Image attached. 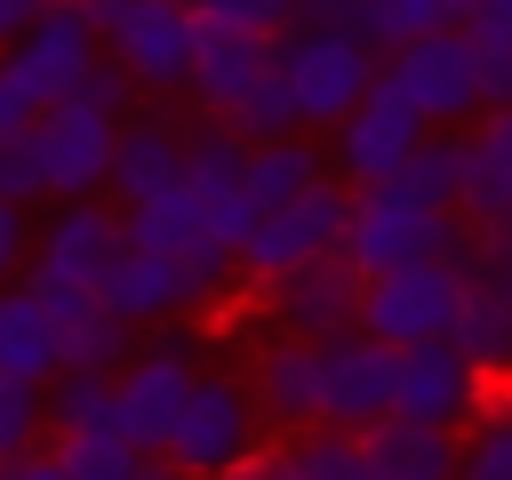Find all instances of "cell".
Returning <instances> with one entry per match:
<instances>
[{"label":"cell","mask_w":512,"mask_h":480,"mask_svg":"<svg viewBox=\"0 0 512 480\" xmlns=\"http://www.w3.org/2000/svg\"><path fill=\"white\" fill-rule=\"evenodd\" d=\"M344 264H352L360 280H392V272H416V264L480 272V240H472V224L448 216V208H416V200H400V192H352Z\"/></svg>","instance_id":"6da1fadb"},{"label":"cell","mask_w":512,"mask_h":480,"mask_svg":"<svg viewBox=\"0 0 512 480\" xmlns=\"http://www.w3.org/2000/svg\"><path fill=\"white\" fill-rule=\"evenodd\" d=\"M120 248H128L120 208H104V200H64V208L40 224V240H32V272H24V288H32L48 312L96 304V288H104L112 264H120Z\"/></svg>","instance_id":"7a4b0ae2"},{"label":"cell","mask_w":512,"mask_h":480,"mask_svg":"<svg viewBox=\"0 0 512 480\" xmlns=\"http://www.w3.org/2000/svg\"><path fill=\"white\" fill-rule=\"evenodd\" d=\"M272 64H280V88H288V104H296V128H328V136L368 104V88H376V72H384L360 40L312 32V24H296V32L272 48Z\"/></svg>","instance_id":"3957f363"},{"label":"cell","mask_w":512,"mask_h":480,"mask_svg":"<svg viewBox=\"0 0 512 480\" xmlns=\"http://www.w3.org/2000/svg\"><path fill=\"white\" fill-rule=\"evenodd\" d=\"M264 440H272V432H264V416H256L248 376H200L160 456H168L184 480H224V472H232V464H248Z\"/></svg>","instance_id":"277c9868"},{"label":"cell","mask_w":512,"mask_h":480,"mask_svg":"<svg viewBox=\"0 0 512 480\" xmlns=\"http://www.w3.org/2000/svg\"><path fill=\"white\" fill-rule=\"evenodd\" d=\"M432 136H464V120H480V48L448 24V32H432V40H416V48H400V56H384V72H376Z\"/></svg>","instance_id":"5b68a950"},{"label":"cell","mask_w":512,"mask_h":480,"mask_svg":"<svg viewBox=\"0 0 512 480\" xmlns=\"http://www.w3.org/2000/svg\"><path fill=\"white\" fill-rule=\"evenodd\" d=\"M192 384H200V368H192V336L184 328H160L152 344H136V360L112 376L120 440L136 456H160L168 432H176V416H184V400H192Z\"/></svg>","instance_id":"8992f818"},{"label":"cell","mask_w":512,"mask_h":480,"mask_svg":"<svg viewBox=\"0 0 512 480\" xmlns=\"http://www.w3.org/2000/svg\"><path fill=\"white\" fill-rule=\"evenodd\" d=\"M344 232H352V192L344 184H320L312 200H296V208H280V216H256V232H248V248H240V280L248 288H272V280H288V272H304V264H328V256H344Z\"/></svg>","instance_id":"52a82bcc"},{"label":"cell","mask_w":512,"mask_h":480,"mask_svg":"<svg viewBox=\"0 0 512 480\" xmlns=\"http://www.w3.org/2000/svg\"><path fill=\"white\" fill-rule=\"evenodd\" d=\"M464 288H472V272H456V264H416V272L368 280L360 288V336H376L392 352L448 344L456 336V312H464Z\"/></svg>","instance_id":"ba28073f"},{"label":"cell","mask_w":512,"mask_h":480,"mask_svg":"<svg viewBox=\"0 0 512 480\" xmlns=\"http://www.w3.org/2000/svg\"><path fill=\"white\" fill-rule=\"evenodd\" d=\"M360 288H368V280H360L344 256H328V264H304V272L256 288V304H264L272 344H336V336L360 328Z\"/></svg>","instance_id":"9c48e42d"},{"label":"cell","mask_w":512,"mask_h":480,"mask_svg":"<svg viewBox=\"0 0 512 480\" xmlns=\"http://www.w3.org/2000/svg\"><path fill=\"white\" fill-rule=\"evenodd\" d=\"M488 400H496V384H488L456 344H408V352H400V384H392V416H400V424L464 432Z\"/></svg>","instance_id":"30bf717a"},{"label":"cell","mask_w":512,"mask_h":480,"mask_svg":"<svg viewBox=\"0 0 512 480\" xmlns=\"http://www.w3.org/2000/svg\"><path fill=\"white\" fill-rule=\"evenodd\" d=\"M112 144H120V120H104L88 104L40 112L32 120V160H40L48 200H96L112 184Z\"/></svg>","instance_id":"8fae6325"},{"label":"cell","mask_w":512,"mask_h":480,"mask_svg":"<svg viewBox=\"0 0 512 480\" xmlns=\"http://www.w3.org/2000/svg\"><path fill=\"white\" fill-rule=\"evenodd\" d=\"M392 384H400V352L376 336H336L320 344V424L328 432H376L392 416Z\"/></svg>","instance_id":"7c38bea8"},{"label":"cell","mask_w":512,"mask_h":480,"mask_svg":"<svg viewBox=\"0 0 512 480\" xmlns=\"http://www.w3.org/2000/svg\"><path fill=\"white\" fill-rule=\"evenodd\" d=\"M424 136H432V128H424V120L376 80L368 104L336 128V176H344V192H384V184L408 168V152H416Z\"/></svg>","instance_id":"4fadbf2b"},{"label":"cell","mask_w":512,"mask_h":480,"mask_svg":"<svg viewBox=\"0 0 512 480\" xmlns=\"http://www.w3.org/2000/svg\"><path fill=\"white\" fill-rule=\"evenodd\" d=\"M120 232H128V248H144V256H160V264H184V272H200V280L224 296L232 256H224V240L208 232V208H200L192 184H176V192H160V200H144V208H120Z\"/></svg>","instance_id":"5bb4252c"},{"label":"cell","mask_w":512,"mask_h":480,"mask_svg":"<svg viewBox=\"0 0 512 480\" xmlns=\"http://www.w3.org/2000/svg\"><path fill=\"white\" fill-rule=\"evenodd\" d=\"M192 0H136V16L104 40V56L136 80V88H192Z\"/></svg>","instance_id":"9a60e30c"},{"label":"cell","mask_w":512,"mask_h":480,"mask_svg":"<svg viewBox=\"0 0 512 480\" xmlns=\"http://www.w3.org/2000/svg\"><path fill=\"white\" fill-rule=\"evenodd\" d=\"M104 56H96V32L64 8V0H48V16L32 24V40L8 56V72L24 80V96L40 104V112H56V104H72L80 88H88V72H96Z\"/></svg>","instance_id":"2e32d148"},{"label":"cell","mask_w":512,"mask_h":480,"mask_svg":"<svg viewBox=\"0 0 512 480\" xmlns=\"http://www.w3.org/2000/svg\"><path fill=\"white\" fill-rule=\"evenodd\" d=\"M216 288L200 280V272H184V264H160V256H144V248H120V264H112V280L96 288V304L112 312V320H128V328H176L184 312H200Z\"/></svg>","instance_id":"e0dca14e"},{"label":"cell","mask_w":512,"mask_h":480,"mask_svg":"<svg viewBox=\"0 0 512 480\" xmlns=\"http://www.w3.org/2000/svg\"><path fill=\"white\" fill-rule=\"evenodd\" d=\"M296 24L344 32V40H360V48L384 64V56H400V48L432 40V32H448L456 16H448V0H304Z\"/></svg>","instance_id":"ac0fdd59"},{"label":"cell","mask_w":512,"mask_h":480,"mask_svg":"<svg viewBox=\"0 0 512 480\" xmlns=\"http://www.w3.org/2000/svg\"><path fill=\"white\" fill-rule=\"evenodd\" d=\"M272 48L280 40H256V32H232V24H208L192 32V96L208 120H232L264 80H272Z\"/></svg>","instance_id":"d6986e66"},{"label":"cell","mask_w":512,"mask_h":480,"mask_svg":"<svg viewBox=\"0 0 512 480\" xmlns=\"http://www.w3.org/2000/svg\"><path fill=\"white\" fill-rule=\"evenodd\" d=\"M248 392H256L264 432H280V440L320 432V344H264Z\"/></svg>","instance_id":"ffe728a7"},{"label":"cell","mask_w":512,"mask_h":480,"mask_svg":"<svg viewBox=\"0 0 512 480\" xmlns=\"http://www.w3.org/2000/svg\"><path fill=\"white\" fill-rule=\"evenodd\" d=\"M184 184V128L176 120H120V144H112V200L120 208H144V200H160V192H176Z\"/></svg>","instance_id":"44dd1931"},{"label":"cell","mask_w":512,"mask_h":480,"mask_svg":"<svg viewBox=\"0 0 512 480\" xmlns=\"http://www.w3.org/2000/svg\"><path fill=\"white\" fill-rule=\"evenodd\" d=\"M472 232L512 224V112H480L464 128V208Z\"/></svg>","instance_id":"7402d4cb"},{"label":"cell","mask_w":512,"mask_h":480,"mask_svg":"<svg viewBox=\"0 0 512 480\" xmlns=\"http://www.w3.org/2000/svg\"><path fill=\"white\" fill-rule=\"evenodd\" d=\"M0 376H16V384H56L64 376V336H56V312L16 280V288H0Z\"/></svg>","instance_id":"603a6c76"},{"label":"cell","mask_w":512,"mask_h":480,"mask_svg":"<svg viewBox=\"0 0 512 480\" xmlns=\"http://www.w3.org/2000/svg\"><path fill=\"white\" fill-rule=\"evenodd\" d=\"M320 184H336V176H328V160H320V144H312V136L248 144V208H256V216H280V208L312 200Z\"/></svg>","instance_id":"cb8c5ba5"},{"label":"cell","mask_w":512,"mask_h":480,"mask_svg":"<svg viewBox=\"0 0 512 480\" xmlns=\"http://www.w3.org/2000/svg\"><path fill=\"white\" fill-rule=\"evenodd\" d=\"M496 392H512V304L488 288V280H472L464 288V312H456V336H448Z\"/></svg>","instance_id":"d4e9b609"},{"label":"cell","mask_w":512,"mask_h":480,"mask_svg":"<svg viewBox=\"0 0 512 480\" xmlns=\"http://www.w3.org/2000/svg\"><path fill=\"white\" fill-rule=\"evenodd\" d=\"M360 440H368V456H376L384 480H456V432H424V424L384 416Z\"/></svg>","instance_id":"484cf974"},{"label":"cell","mask_w":512,"mask_h":480,"mask_svg":"<svg viewBox=\"0 0 512 480\" xmlns=\"http://www.w3.org/2000/svg\"><path fill=\"white\" fill-rule=\"evenodd\" d=\"M184 184L216 208V200H248V144L224 128V120H200L184 128Z\"/></svg>","instance_id":"4316f807"},{"label":"cell","mask_w":512,"mask_h":480,"mask_svg":"<svg viewBox=\"0 0 512 480\" xmlns=\"http://www.w3.org/2000/svg\"><path fill=\"white\" fill-rule=\"evenodd\" d=\"M56 336H64V368H80V376H120V368L136 360V328L112 320L104 304L56 312Z\"/></svg>","instance_id":"83f0119b"},{"label":"cell","mask_w":512,"mask_h":480,"mask_svg":"<svg viewBox=\"0 0 512 480\" xmlns=\"http://www.w3.org/2000/svg\"><path fill=\"white\" fill-rule=\"evenodd\" d=\"M384 192H400V200H416V208H464V136H424L416 152H408V168L384 184Z\"/></svg>","instance_id":"f1b7e54d"},{"label":"cell","mask_w":512,"mask_h":480,"mask_svg":"<svg viewBox=\"0 0 512 480\" xmlns=\"http://www.w3.org/2000/svg\"><path fill=\"white\" fill-rule=\"evenodd\" d=\"M456 480H512V392H496L456 432Z\"/></svg>","instance_id":"f546056e"},{"label":"cell","mask_w":512,"mask_h":480,"mask_svg":"<svg viewBox=\"0 0 512 480\" xmlns=\"http://www.w3.org/2000/svg\"><path fill=\"white\" fill-rule=\"evenodd\" d=\"M48 432H120V416H112V376L64 368V376L48 384Z\"/></svg>","instance_id":"4dcf8cb0"},{"label":"cell","mask_w":512,"mask_h":480,"mask_svg":"<svg viewBox=\"0 0 512 480\" xmlns=\"http://www.w3.org/2000/svg\"><path fill=\"white\" fill-rule=\"evenodd\" d=\"M296 472L304 480H384L376 456H368V440L360 432H328V424L296 440Z\"/></svg>","instance_id":"1f68e13d"},{"label":"cell","mask_w":512,"mask_h":480,"mask_svg":"<svg viewBox=\"0 0 512 480\" xmlns=\"http://www.w3.org/2000/svg\"><path fill=\"white\" fill-rule=\"evenodd\" d=\"M48 456H56L72 480H128V464H136V448H128L120 432H56Z\"/></svg>","instance_id":"d6a6232c"},{"label":"cell","mask_w":512,"mask_h":480,"mask_svg":"<svg viewBox=\"0 0 512 480\" xmlns=\"http://www.w3.org/2000/svg\"><path fill=\"white\" fill-rule=\"evenodd\" d=\"M40 432H48V392H40V384L0 376V464L40 456Z\"/></svg>","instance_id":"836d02e7"},{"label":"cell","mask_w":512,"mask_h":480,"mask_svg":"<svg viewBox=\"0 0 512 480\" xmlns=\"http://www.w3.org/2000/svg\"><path fill=\"white\" fill-rule=\"evenodd\" d=\"M192 16L208 24H232V32H256V40H288L304 0H192Z\"/></svg>","instance_id":"e575fe53"},{"label":"cell","mask_w":512,"mask_h":480,"mask_svg":"<svg viewBox=\"0 0 512 480\" xmlns=\"http://www.w3.org/2000/svg\"><path fill=\"white\" fill-rule=\"evenodd\" d=\"M48 184H40V160H32V136H8L0 144V200L8 208H32Z\"/></svg>","instance_id":"d590c367"},{"label":"cell","mask_w":512,"mask_h":480,"mask_svg":"<svg viewBox=\"0 0 512 480\" xmlns=\"http://www.w3.org/2000/svg\"><path fill=\"white\" fill-rule=\"evenodd\" d=\"M128 96H136V80H128V72H120V64L104 56V64L88 72V88H80L72 104H88V112H104V120H128Z\"/></svg>","instance_id":"8d00e7d4"},{"label":"cell","mask_w":512,"mask_h":480,"mask_svg":"<svg viewBox=\"0 0 512 480\" xmlns=\"http://www.w3.org/2000/svg\"><path fill=\"white\" fill-rule=\"evenodd\" d=\"M456 32H464L472 48H504V56H512V0H472V8L456 16Z\"/></svg>","instance_id":"74e56055"},{"label":"cell","mask_w":512,"mask_h":480,"mask_svg":"<svg viewBox=\"0 0 512 480\" xmlns=\"http://www.w3.org/2000/svg\"><path fill=\"white\" fill-rule=\"evenodd\" d=\"M480 240V272L472 280H488L504 304H512V224H488V232H472Z\"/></svg>","instance_id":"f35d334b"},{"label":"cell","mask_w":512,"mask_h":480,"mask_svg":"<svg viewBox=\"0 0 512 480\" xmlns=\"http://www.w3.org/2000/svg\"><path fill=\"white\" fill-rule=\"evenodd\" d=\"M24 256H32V216L0 200V288H16V272H24Z\"/></svg>","instance_id":"ab89813d"},{"label":"cell","mask_w":512,"mask_h":480,"mask_svg":"<svg viewBox=\"0 0 512 480\" xmlns=\"http://www.w3.org/2000/svg\"><path fill=\"white\" fill-rule=\"evenodd\" d=\"M32 120H40V104L24 96V80H16L8 56H0V144H8V136H32Z\"/></svg>","instance_id":"60d3db41"},{"label":"cell","mask_w":512,"mask_h":480,"mask_svg":"<svg viewBox=\"0 0 512 480\" xmlns=\"http://www.w3.org/2000/svg\"><path fill=\"white\" fill-rule=\"evenodd\" d=\"M224 480H304V472H296V440H264V448H256L248 464H232Z\"/></svg>","instance_id":"b9f144b4"},{"label":"cell","mask_w":512,"mask_h":480,"mask_svg":"<svg viewBox=\"0 0 512 480\" xmlns=\"http://www.w3.org/2000/svg\"><path fill=\"white\" fill-rule=\"evenodd\" d=\"M480 112H512V56L480 48Z\"/></svg>","instance_id":"7bdbcfd3"},{"label":"cell","mask_w":512,"mask_h":480,"mask_svg":"<svg viewBox=\"0 0 512 480\" xmlns=\"http://www.w3.org/2000/svg\"><path fill=\"white\" fill-rule=\"evenodd\" d=\"M40 16H48V0H0V56H16Z\"/></svg>","instance_id":"ee69618b"},{"label":"cell","mask_w":512,"mask_h":480,"mask_svg":"<svg viewBox=\"0 0 512 480\" xmlns=\"http://www.w3.org/2000/svg\"><path fill=\"white\" fill-rule=\"evenodd\" d=\"M64 8H72V16H80V24L96 32V40H112V32H120V24L136 16V0H64Z\"/></svg>","instance_id":"f6af8a7d"},{"label":"cell","mask_w":512,"mask_h":480,"mask_svg":"<svg viewBox=\"0 0 512 480\" xmlns=\"http://www.w3.org/2000/svg\"><path fill=\"white\" fill-rule=\"evenodd\" d=\"M0 480H72V472H64V464L40 448V456H16V464H0Z\"/></svg>","instance_id":"bcb514c9"},{"label":"cell","mask_w":512,"mask_h":480,"mask_svg":"<svg viewBox=\"0 0 512 480\" xmlns=\"http://www.w3.org/2000/svg\"><path fill=\"white\" fill-rule=\"evenodd\" d=\"M128 480H184V472H176L168 456H136V464H128Z\"/></svg>","instance_id":"7dc6e473"},{"label":"cell","mask_w":512,"mask_h":480,"mask_svg":"<svg viewBox=\"0 0 512 480\" xmlns=\"http://www.w3.org/2000/svg\"><path fill=\"white\" fill-rule=\"evenodd\" d=\"M464 8H472V0H448V16H464Z\"/></svg>","instance_id":"c3c4849f"}]
</instances>
